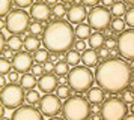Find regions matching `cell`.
Masks as SVG:
<instances>
[{"mask_svg": "<svg viewBox=\"0 0 134 120\" xmlns=\"http://www.w3.org/2000/svg\"><path fill=\"white\" fill-rule=\"evenodd\" d=\"M62 108V104H60V99L57 96H53L51 93H47L45 96L41 98L39 101V110L44 116L47 117H53L56 114L60 111Z\"/></svg>", "mask_w": 134, "mask_h": 120, "instance_id": "cell-10", "label": "cell"}, {"mask_svg": "<svg viewBox=\"0 0 134 120\" xmlns=\"http://www.w3.org/2000/svg\"><path fill=\"white\" fill-rule=\"evenodd\" d=\"M57 84H59L57 78L54 75H50V74H45L38 80V87L44 93H51V92L57 90Z\"/></svg>", "mask_w": 134, "mask_h": 120, "instance_id": "cell-13", "label": "cell"}, {"mask_svg": "<svg viewBox=\"0 0 134 120\" xmlns=\"http://www.w3.org/2000/svg\"><path fill=\"white\" fill-rule=\"evenodd\" d=\"M95 80L104 90L118 93L128 87L131 80V69L122 60L110 59L98 65L95 71Z\"/></svg>", "mask_w": 134, "mask_h": 120, "instance_id": "cell-1", "label": "cell"}, {"mask_svg": "<svg viewBox=\"0 0 134 120\" xmlns=\"http://www.w3.org/2000/svg\"><path fill=\"white\" fill-rule=\"evenodd\" d=\"M131 111H133V114H134V102H133V105H131Z\"/></svg>", "mask_w": 134, "mask_h": 120, "instance_id": "cell-56", "label": "cell"}, {"mask_svg": "<svg viewBox=\"0 0 134 120\" xmlns=\"http://www.w3.org/2000/svg\"><path fill=\"white\" fill-rule=\"evenodd\" d=\"M39 44H41V41L38 39L36 36H27L24 39V47L29 51H36L38 48H39Z\"/></svg>", "mask_w": 134, "mask_h": 120, "instance_id": "cell-21", "label": "cell"}, {"mask_svg": "<svg viewBox=\"0 0 134 120\" xmlns=\"http://www.w3.org/2000/svg\"><path fill=\"white\" fill-rule=\"evenodd\" d=\"M86 120H89V119H86Z\"/></svg>", "mask_w": 134, "mask_h": 120, "instance_id": "cell-61", "label": "cell"}, {"mask_svg": "<svg viewBox=\"0 0 134 120\" xmlns=\"http://www.w3.org/2000/svg\"><path fill=\"white\" fill-rule=\"evenodd\" d=\"M6 86V78L5 75H0V87H5Z\"/></svg>", "mask_w": 134, "mask_h": 120, "instance_id": "cell-47", "label": "cell"}, {"mask_svg": "<svg viewBox=\"0 0 134 120\" xmlns=\"http://www.w3.org/2000/svg\"><path fill=\"white\" fill-rule=\"evenodd\" d=\"M87 101L92 104H101L104 101V92L98 87H91L87 93Z\"/></svg>", "mask_w": 134, "mask_h": 120, "instance_id": "cell-17", "label": "cell"}, {"mask_svg": "<svg viewBox=\"0 0 134 120\" xmlns=\"http://www.w3.org/2000/svg\"><path fill=\"white\" fill-rule=\"evenodd\" d=\"M125 120H134V114H133V116H127V117H125Z\"/></svg>", "mask_w": 134, "mask_h": 120, "instance_id": "cell-53", "label": "cell"}, {"mask_svg": "<svg viewBox=\"0 0 134 120\" xmlns=\"http://www.w3.org/2000/svg\"><path fill=\"white\" fill-rule=\"evenodd\" d=\"M92 120H101V117H99L98 114H93V116H92Z\"/></svg>", "mask_w": 134, "mask_h": 120, "instance_id": "cell-52", "label": "cell"}, {"mask_svg": "<svg viewBox=\"0 0 134 120\" xmlns=\"http://www.w3.org/2000/svg\"><path fill=\"white\" fill-rule=\"evenodd\" d=\"M75 36L79 39H83L85 41L86 38L91 36V26H87V24H79L75 27Z\"/></svg>", "mask_w": 134, "mask_h": 120, "instance_id": "cell-20", "label": "cell"}, {"mask_svg": "<svg viewBox=\"0 0 134 120\" xmlns=\"http://www.w3.org/2000/svg\"><path fill=\"white\" fill-rule=\"evenodd\" d=\"M66 15H68V20L71 23L80 24L86 18V9L83 6H72V8H69V11L66 12Z\"/></svg>", "mask_w": 134, "mask_h": 120, "instance_id": "cell-15", "label": "cell"}, {"mask_svg": "<svg viewBox=\"0 0 134 120\" xmlns=\"http://www.w3.org/2000/svg\"><path fill=\"white\" fill-rule=\"evenodd\" d=\"M89 114H91L89 102L80 96L68 98L63 105L65 120H86L89 117Z\"/></svg>", "mask_w": 134, "mask_h": 120, "instance_id": "cell-3", "label": "cell"}, {"mask_svg": "<svg viewBox=\"0 0 134 120\" xmlns=\"http://www.w3.org/2000/svg\"><path fill=\"white\" fill-rule=\"evenodd\" d=\"M125 21L122 20V18H115L113 21H111V29H113V32H124V29H125Z\"/></svg>", "mask_w": 134, "mask_h": 120, "instance_id": "cell-29", "label": "cell"}, {"mask_svg": "<svg viewBox=\"0 0 134 120\" xmlns=\"http://www.w3.org/2000/svg\"><path fill=\"white\" fill-rule=\"evenodd\" d=\"M47 2H48L50 5H54V3H56V0H47Z\"/></svg>", "mask_w": 134, "mask_h": 120, "instance_id": "cell-54", "label": "cell"}, {"mask_svg": "<svg viewBox=\"0 0 134 120\" xmlns=\"http://www.w3.org/2000/svg\"><path fill=\"white\" fill-rule=\"evenodd\" d=\"M118 50L119 53L127 57L134 59V30H124L118 38Z\"/></svg>", "mask_w": 134, "mask_h": 120, "instance_id": "cell-9", "label": "cell"}, {"mask_svg": "<svg viewBox=\"0 0 134 120\" xmlns=\"http://www.w3.org/2000/svg\"><path fill=\"white\" fill-rule=\"evenodd\" d=\"M29 32H30V35L32 36H38V35H41V32H42V26L38 23H32L29 24Z\"/></svg>", "mask_w": 134, "mask_h": 120, "instance_id": "cell-32", "label": "cell"}, {"mask_svg": "<svg viewBox=\"0 0 134 120\" xmlns=\"http://www.w3.org/2000/svg\"><path fill=\"white\" fill-rule=\"evenodd\" d=\"M79 62H81V56H80L79 51H68L66 53V63L71 66H77Z\"/></svg>", "mask_w": 134, "mask_h": 120, "instance_id": "cell-22", "label": "cell"}, {"mask_svg": "<svg viewBox=\"0 0 134 120\" xmlns=\"http://www.w3.org/2000/svg\"><path fill=\"white\" fill-rule=\"evenodd\" d=\"M74 47H75V51H85L86 50V42L83 41V39H79V41L75 42V44H74Z\"/></svg>", "mask_w": 134, "mask_h": 120, "instance_id": "cell-36", "label": "cell"}, {"mask_svg": "<svg viewBox=\"0 0 134 120\" xmlns=\"http://www.w3.org/2000/svg\"><path fill=\"white\" fill-rule=\"evenodd\" d=\"M3 57H5V59H14V50H11V48H5V50H3Z\"/></svg>", "mask_w": 134, "mask_h": 120, "instance_id": "cell-38", "label": "cell"}, {"mask_svg": "<svg viewBox=\"0 0 134 120\" xmlns=\"http://www.w3.org/2000/svg\"><path fill=\"white\" fill-rule=\"evenodd\" d=\"M36 2H38V3H41V2H42V0H36Z\"/></svg>", "mask_w": 134, "mask_h": 120, "instance_id": "cell-59", "label": "cell"}, {"mask_svg": "<svg viewBox=\"0 0 134 120\" xmlns=\"http://www.w3.org/2000/svg\"><path fill=\"white\" fill-rule=\"evenodd\" d=\"M14 2H15V5L20 6V8H27V6L32 5L33 0H14Z\"/></svg>", "mask_w": 134, "mask_h": 120, "instance_id": "cell-37", "label": "cell"}, {"mask_svg": "<svg viewBox=\"0 0 134 120\" xmlns=\"http://www.w3.org/2000/svg\"><path fill=\"white\" fill-rule=\"evenodd\" d=\"M83 0H74V6H81Z\"/></svg>", "mask_w": 134, "mask_h": 120, "instance_id": "cell-50", "label": "cell"}, {"mask_svg": "<svg viewBox=\"0 0 134 120\" xmlns=\"http://www.w3.org/2000/svg\"><path fill=\"white\" fill-rule=\"evenodd\" d=\"M12 0H0V17H3L5 14H9Z\"/></svg>", "mask_w": 134, "mask_h": 120, "instance_id": "cell-31", "label": "cell"}, {"mask_svg": "<svg viewBox=\"0 0 134 120\" xmlns=\"http://www.w3.org/2000/svg\"><path fill=\"white\" fill-rule=\"evenodd\" d=\"M63 2H71V0H63Z\"/></svg>", "mask_w": 134, "mask_h": 120, "instance_id": "cell-60", "label": "cell"}, {"mask_svg": "<svg viewBox=\"0 0 134 120\" xmlns=\"http://www.w3.org/2000/svg\"><path fill=\"white\" fill-rule=\"evenodd\" d=\"M56 60H57V53H54V54L50 56V62H56Z\"/></svg>", "mask_w": 134, "mask_h": 120, "instance_id": "cell-48", "label": "cell"}, {"mask_svg": "<svg viewBox=\"0 0 134 120\" xmlns=\"http://www.w3.org/2000/svg\"><path fill=\"white\" fill-rule=\"evenodd\" d=\"M127 113H128L127 104L122 99H116V98H111L109 101H105L103 108H101L103 120H124L127 117Z\"/></svg>", "mask_w": 134, "mask_h": 120, "instance_id": "cell-6", "label": "cell"}, {"mask_svg": "<svg viewBox=\"0 0 134 120\" xmlns=\"http://www.w3.org/2000/svg\"><path fill=\"white\" fill-rule=\"evenodd\" d=\"M11 68H12V65L9 63V60L5 59V57H0V75L9 74L11 72Z\"/></svg>", "mask_w": 134, "mask_h": 120, "instance_id": "cell-28", "label": "cell"}, {"mask_svg": "<svg viewBox=\"0 0 134 120\" xmlns=\"http://www.w3.org/2000/svg\"><path fill=\"white\" fill-rule=\"evenodd\" d=\"M54 72H57L59 75H65L69 72V65L66 62H57L54 65Z\"/></svg>", "mask_w": 134, "mask_h": 120, "instance_id": "cell-27", "label": "cell"}, {"mask_svg": "<svg viewBox=\"0 0 134 120\" xmlns=\"http://www.w3.org/2000/svg\"><path fill=\"white\" fill-rule=\"evenodd\" d=\"M81 62L85 63V66L91 68V66H95L98 62V54L95 50H85L83 51V56H81Z\"/></svg>", "mask_w": 134, "mask_h": 120, "instance_id": "cell-16", "label": "cell"}, {"mask_svg": "<svg viewBox=\"0 0 134 120\" xmlns=\"http://www.w3.org/2000/svg\"><path fill=\"white\" fill-rule=\"evenodd\" d=\"M20 84H21V87L26 90H32L35 86H36V78L33 74H24V75H21L20 77Z\"/></svg>", "mask_w": 134, "mask_h": 120, "instance_id": "cell-18", "label": "cell"}, {"mask_svg": "<svg viewBox=\"0 0 134 120\" xmlns=\"http://www.w3.org/2000/svg\"><path fill=\"white\" fill-rule=\"evenodd\" d=\"M44 47L53 53H65L74 44V30L66 21H54L48 24L42 35Z\"/></svg>", "mask_w": 134, "mask_h": 120, "instance_id": "cell-2", "label": "cell"}, {"mask_svg": "<svg viewBox=\"0 0 134 120\" xmlns=\"http://www.w3.org/2000/svg\"><path fill=\"white\" fill-rule=\"evenodd\" d=\"M122 99H124L125 104H133L134 102V92H131V90H125V92H124V96H122Z\"/></svg>", "mask_w": 134, "mask_h": 120, "instance_id": "cell-35", "label": "cell"}, {"mask_svg": "<svg viewBox=\"0 0 134 120\" xmlns=\"http://www.w3.org/2000/svg\"><path fill=\"white\" fill-rule=\"evenodd\" d=\"M2 120H11V119H6V117H2Z\"/></svg>", "mask_w": 134, "mask_h": 120, "instance_id": "cell-58", "label": "cell"}, {"mask_svg": "<svg viewBox=\"0 0 134 120\" xmlns=\"http://www.w3.org/2000/svg\"><path fill=\"white\" fill-rule=\"evenodd\" d=\"M3 114H5V107H3V105L0 104V119L3 117Z\"/></svg>", "mask_w": 134, "mask_h": 120, "instance_id": "cell-49", "label": "cell"}, {"mask_svg": "<svg viewBox=\"0 0 134 120\" xmlns=\"http://www.w3.org/2000/svg\"><path fill=\"white\" fill-rule=\"evenodd\" d=\"M125 24L130 27H134V8L127 11V14H125Z\"/></svg>", "mask_w": 134, "mask_h": 120, "instance_id": "cell-33", "label": "cell"}, {"mask_svg": "<svg viewBox=\"0 0 134 120\" xmlns=\"http://www.w3.org/2000/svg\"><path fill=\"white\" fill-rule=\"evenodd\" d=\"M83 3L86 6H93L95 3H98V0H83Z\"/></svg>", "mask_w": 134, "mask_h": 120, "instance_id": "cell-45", "label": "cell"}, {"mask_svg": "<svg viewBox=\"0 0 134 120\" xmlns=\"http://www.w3.org/2000/svg\"><path fill=\"white\" fill-rule=\"evenodd\" d=\"M14 69L17 72H27L33 66V59L29 53H17L12 59Z\"/></svg>", "mask_w": 134, "mask_h": 120, "instance_id": "cell-12", "label": "cell"}, {"mask_svg": "<svg viewBox=\"0 0 134 120\" xmlns=\"http://www.w3.org/2000/svg\"><path fill=\"white\" fill-rule=\"evenodd\" d=\"M5 36H3V33H0V54L3 53V50H5Z\"/></svg>", "mask_w": 134, "mask_h": 120, "instance_id": "cell-44", "label": "cell"}, {"mask_svg": "<svg viewBox=\"0 0 134 120\" xmlns=\"http://www.w3.org/2000/svg\"><path fill=\"white\" fill-rule=\"evenodd\" d=\"M101 2L104 6H113V3H115V0H101Z\"/></svg>", "mask_w": 134, "mask_h": 120, "instance_id": "cell-46", "label": "cell"}, {"mask_svg": "<svg viewBox=\"0 0 134 120\" xmlns=\"http://www.w3.org/2000/svg\"><path fill=\"white\" fill-rule=\"evenodd\" d=\"M71 95V89L68 87V86H60V87H57V98L59 99H68Z\"/></svg>", "mask_w": 134, "mask_h": 120, "instance_id": "cell-30", "label": "cell"}, {"mask_svg": "<svg viewBox=\"0 0 134 120\" xmlns=\"http://www.w3.org/2000/svg\"><path fill=\"white\" fill-rule=\"evenodd\" d=\"M50 120H62L60 117H53V119H50Z\"/></svg>", "mask_w": 134, "mask_h": 120, "instance_id": "cell-55", "label": "cell"}, {"mask_svg": "<svg viewBox=\"0 0 134 120\" xmlns=\"http://www.w3.org/2000/svg\"><path fill=\"white\" fill-rule=\"evenodd\" d=\"M53 14H54L56 17L60 18V17H63V15L66 14V8H65L63 5H56L54 9H53Z\"/></svg>", "mask_w": 134, "mask_h": 120, "instance_id": "cell-34", "label": "cell"}, {"mask_svg": "<svg viewBox=\"0 0 134 120\" xmlns=\"http://www.w3.org/2000/svg\"><path fill=\"white\" fill-rule=\"evenodd\" d=\"M5 26H6V21H3V20H2V18H0V30L3 29V27H5Z\"/></svg>", "mask_w": 134, "mask_h": 120, "instance_id": "cell-51", "label": "cell"}, {"mask_svg": "<svg viewBox=\"0 0 134 120\" xmlns=\"http://www.w3.org/2000/svg\"><path fill=\"white\" fill-rule=\"evenodd\" d=\"M125 2H128V3H134V0H125Z\"/></svg>", "mask_w": 134, "mask_h": 120, "instance_id": "cell-57", "label": "cell"}, {"mask_svg": "<svg viewBox=\"0 0 134 120\" xmlns=\"http://www.w3.org/2000/svg\"><path fill=\"white\" fill-rule=\"evenodd\" d=\"M24 99V89L15 83L6 84L2 93H0V101L5 108H17L21 105V102Z\"/></svg>", "mask_w": 134, "mask_h": 120, "instance_id": "cell-5", "label": "cell"}, {"mask_svg": "<svg viewBox=\"0 0 134 120\" xmlns=\"http://www.w3.org/2000/svg\"><path fill=\"white\" fill-rule=\"evenodd\" d=\"M35 60L38 63H45L48 62V50L47 48H38L35 51Z\"/></svg>", "mask_w": 134, "mask_h": 120, "instance_id": "cell-24", "label": "cell"}, {"mask_svg": "<svg viewBox=\"0 0 134 120\" xmlns=\"http://www.w3.org/2000/svg\"><path fill=\"white\" fill-rule=\"evenodd\" d=\"M44 71H47V72H51V71H54V65H53V62H45V65H44Z\"/></svg>", "mask_w": 134, "mask_h": 120, "instance_id": "cell-43", "label": "cell"}, {"mask_svg": "<svg viewBox=\"0 0 134 120\" xmlns=\"http://www.w3.org/2000/svg\"><path fill=\"white\" fill-rule=\"evenodd\" d=\"M44 114L33 107H20L14 111L11 120H44Z\"/></svg>", "mask_w": 134, "mask_h": 120, "instance_id": "cell-11", "label": "cell"}, {"mask_svg": "<svg viewBox=\"0 0 134 120\" xmlns=\"http://www.w3.org/2000/svg\"><path fill=\"white\" fill-rule=\"evenodd\" d=\"M105 47L109 48V50H115V48L118 47V42L113 41V39H109V41L105 42Z\"/></svg>", "mask_w": 134, "mask_h": 120, "instance_id": "cell-42", "label": "cell"}, {"mask_svg": "<svg viewBox=\"0 0 134 120\" xmlns=\"http://www.w3.org/2000/svg\"><path fill=\"white\" fill-rule=\"evenodd\" d=\"M99 57H103V59H107L110 56V50L109 48H99V53H98Z\"/></svg>", "mask_w": 134, "mask_h": 120, "instance_id": "cell-39", "label": "cell"}, {"mask_svg": "<svg viewBox=\"0 0 134 120\" xmlns=\"http://www.w3.org/2000/svg\"><path fill=\"white\" fill-rule=\"evenodd\" d=\"M30 15L36 21H45V20H48L50 18V8L45 3H35V5H32L30 8Z\"/></svg>", "mask_w": 134, "mask_h": 120, "instance_id": "cell-14", "label": "cell"}, {"mask_svg": "<svg viewBox=\"0 0 134 120\" xmlns=\"http://www.w3.org/2000/svg\"><path fill=\"white\" fill-rule=\"evenodd\" d=\"M110 14H111V12H109L105 8H103V6L93 8V9L89 12V15H87L89 26H91L92 29H95L97 32L107 29V26L110 24V20H111Z\"/></svg>", "mask_w": 134, "mask_h": 120, "instance_id": "cell-8", "label": "cell"}, {"mask_svg": "<svg viewBox=\"0 0 134 120\" xmlns=\"http://www.w3.org/2000/svg\"><path fill=\"white\" fill-rule=\"evenodd\" d=\"M6 44H8V48H11L14 51H18L20 48L23 47V41L20 39L18 36H11L6 41Z\"/></svg>", "mask_w": 134, "mask_h": 120, "instance_id": "cell-25", "label": "cell"}, {"mask_svg": "<svg viewBox=\"0 0 134 120\" xmlns=\"http://www.w3.org/2000/svg\"><path fill=\"white\" fill-rule=\"evenodd\" d=\"M93 75L87 66H74L72 71L68 72V84L75 92H86L92 87Z\"/></svg>", "mask_w": 134, "mask_h": 120, "instance_id": "cell-4", "label": "cell"}, {"mask_svg": "<svg viewBox=\"0 0 134 120\" xmlns=\"http://www.w3.org/2000/svg\"><path fill=\"white\" fill-rule=\"evenodd\" d=\"M111 14H113L116 18H119L121 15L127 14V8H125V5H124L122 2H115L113 6H111Z\"/></svg>", "mask_w": 134, "mask_h": 120, "instance_id": "cell-23", "label": "cell"}, {"mask_svg": "<svg viewBox=\"0 0 134 120\" xmlns=\"http://www.w3.org/2000/svg\"><path fill=\"white\" fill-rule=\"evenodd\" d=\"M18 80H20L18 72H9V81H11V83H17Z\"/></svg>", "mask_w": 134, "mask_h": 120, "instance_id": "cell-41", "label": "cell"}, {"mask_svg": "<svg viewBox=\"0 0 134 120\" xmlns=\"http://www.w3.org/2000/svg\"><path fill=\"white\" fill-rule=\"evenodd\" d=\"M26 101L29 102V104H38V102L41 101L38 90H33V89L27 90V93H26Z\"/></svg>", "mask_w": 134, "mask_h": 120, "instance_id": "cell-26", "label": "cell"}, {"mask_svg": "<svg viewBox=\"0 0 134 120\" xmlns=\"http://www.w3.org/2000/svg\"><path fill=\"white\" fill-rule=\"evenodd\" d=\"M104 44H105L104 35H101L99 32H97V33H93V35L89 36V45H91L92 50H99V48H103Z\"/></svg>", "mask_w": 134, "mask_h": 120, "instance_id": "cell-19", "label": "cell"}, {"mask_svg": "<svg viewBox=\"0 0 134 120\" xmlns=\"http://www.w3.org/2000/svg\"><path fill=\"white\" fill-rule=\"evenodd\" d=\"M29 27V15L23 9H14L6 17V29L12 35L23 33Z\"/></svg>", "mask_w": 134, "mask_h": 120, "instance_id": "cell-7", "label": "cell"}, {"mask_svg": "<svg viewBox=\"0 0 134 120\" xmlns=\"http://www.w3.org/2000/svg\"><path fill=\"white\" fill-rule=\"evenodd\" d=\"M44 71V68L42 66H39V65H35V66H32V72H33V75H41Z\"/></svg>", "mask_w": 134, "mask_h": 120, "instance_id": "cell-40", "label": "cell"}]
</instances>
